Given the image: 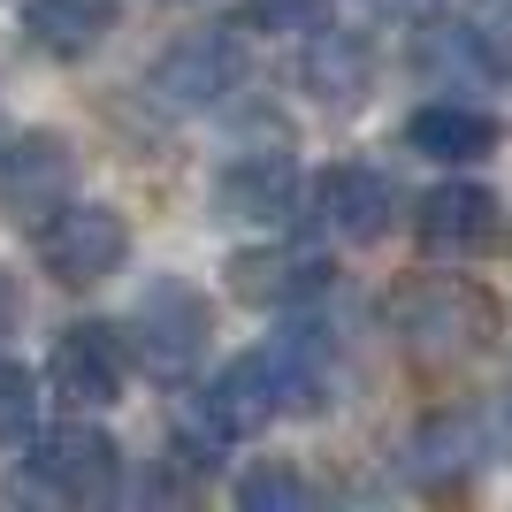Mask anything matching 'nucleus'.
Here are the masks:
<instances>
[{"instance_id":"nucleus-1","label":"nucleus","mask_w":512,"mask_h":512,"mask_svg":"<svg viewBox=\"0 0 512 512\" xmlns=\"http://www.w3.org/2000/svg\"><path fill=\"white\" fill-rule=\"evenodd\" d=\"M383 321H390V337L406 344L413 360H474V352H490L497 337V299L482 291V283L467 276H413L398 283L383 299Z\"/></svg>"},{"instance_id":"nucleus-2","label":"nucleus","mask_w":512,"mask_h":512,"mask_svg":"<svg viewBox=\"0 0 512 512\" xmlns=\"http://www.w3.org/2000/svg\"><path fill=\"white\" fill-rule=\"evenodd\" d=\"M130 260V222L100 199H77V207H54L39 222V268L69 291H85V283H107L115 268Z\"/></svg>"},{"instance_id":"nucleus-3","label":"nucleus","mask_w":512,"mask_h":512,"mask_svg":"<svg viewBox=\"0 0 512 512\" xmlns=\"http://www.w3.org/2000/svg\"><path fill=\"white\" fill-rule=\"evenodd\" d=\"M283 413V383H276V360H268V344L230 360L214 383H199L184 398V428H192L199 444H237V436H253Z\"/></svg>"},{"instance_id":"nucleus-4","label":"nucleus","mask_w":512,"mask_h":512,"mask_svg":"<svg viewBox=\"0 0 512 512\" xmlns=\"http://www.w3.org/2000/svg\"><path fill=\"white\" fill-rule=\"evenodd\" d=\"M214 337V314L207 299H199L184 276H153L146 299H138V314H130V352L146 360V375H192L199 352H207Z\"/></svg>"},{"instance_id":"nucleus-5","label":"nucleus","mask_w":512,"mask_h":512,"mask_svg":"<svg viewBox=\"0 0 512 512\" xmlns=\"http://www.w3.org/2000/svg\"><path fill=\"white\" fill-rule=\"evenodd\" d=\"M245 69H253L245 31H237V23H207V31H184V39L153 62V92L169 107H214V100H230V92L245 85Z\"/></svg>"},{"instance_id":"nucleus-6","label":"nucleus","mask_w":512,"mask_h":512,"mask_svg":"<svg viewBox=\"0 0 512 512\" xmlns=\"http://www.w3.org/2000/svg\"><path fill=\"white\" fill-rule=\"evenodd\" d=\"M69 138L62 130H16L0 138V214L8 222H46L69 199Z\"/></svg>"},{"instance_id":"nucleus-7","label":"nucleus","mask_w":512,"mask_h":512,"mask_svg":"<svg viewBox=\"0 0 512 512\" xmlns=\"http://www.w3.org/2000/svg\"><path fill=\"white\" fill-rule=\"evenodd\" d=\"M314 222L344 245H367L398 222V176L375 169V161H337V169L314 176Z\"/></svg>"},{"instance_id":"nucleus-8","label":"nucleus","mask_w":512,"mask_h":512,"mask_svg":"<svg viewBox=\"0 0 512 512\" xmlns=\"http://www.w3.org/2000/svg\"><path fill=\"white\" fill-rule=\"evenodd\" d=\"M31 474H39L46 490L62 497H115V474H123V451H115V436L107 428H92L85 413L62 428H46V436H31Z\"/></svg>"},{"instance_id":"nucleus-9","label":"nucleus","mask_w":512,"mask_h":512,"mask_svg":"<svg viewBox=\"0 0 512 512\" xmlns=\"http://www.w3.org/2000/svg\"><path fill=\"white\" fill-rule=\"evenodd\" d=\"M497 230H505V207H497L490 184H436V192L413 207V237H421V253H436V260L490 253Z\"/></svg>"},{"instance_id":"nucleus-10","label":"nucleus","mask_w":512,"mask_h":512,"mask_svg":"<svg viewBox=\"0 0 512 512\" xmlns=\"http://www.w3.org/2000/svg\"><path fill=\"white\" fill-rule=\"evenodd\" d=\"M46 383H54V398L77 406V413L115 406V398H123V344H115V329H100V321L62 329L54 352H46Z\"/></svg>"},{"instance_id":"nucleus-11","label":"nucleus","mask_w":512,"mask_h":512,"mask_svg":"<svg viewBox=\"0 0 512 512\" xmlns=\"http://www.w3.org/2000/svg\"><path fill=\"white\" fill-rule=\"evenodd\" d=\"M230 291L245 306H268V314H299V306H321L337 291V268L314 253H237Z\"/></svg>"},{"instance_id":"nucleus-12","label":"nucleus","mask_w":512,"mask_h":512,"mask_svg":"<svg viewBox=\"0 0 512 512\" xmlns=\"http://www.w3.org/2000/svg\"><path fill=\"white\" fill-rule=\"evenodd\" d=\"M299 199V169L291 153H237L214 176V214L222 222H283Z\"/></svg>"},{"instance_id":"nucleus-13","label":"nucleus","mask_w":512,"mask_h":512,"mask_svg":"<svg viewBox=\"0 0 512 512\" xmlns=\"http://www.w3.org/2000/svg\"><path fill=\"white\" fill-rule=\"evenodd\" d=\"M482 459H490V421L482 413H436L406 436V474H421V482H459Z\"/></svg>"},{"instance_id":"nucleus-14","label":"nucleus","mask_w":512,"mask_h":512,"mask_svg":"<svg viewBox=\"0 0 512 512\" xmlns=\"http://www.w3.org/2000/svg\"><path fill=\"white\" fill-rule=\"evenodd\" d=\"M16 23H23V39L39 46V54L77 62V54H92V46L115 31V0H23Z\"/></svg>"},{"instance_id":"nucleus-15","label":"nucleus","mask_w":512,"mask_h":512,"mask_svg":"<svg viewBox=\"0 0 512 512\" xmlns=\"http://www.w3.org/2000/svg\"><path fill=\"white\" fill-rule=\"evenodd\" d=\"M406 146L428 153V161H482V153H497V123L467 100H428V107H413Z\"/></svg>"},{"instance_id":"nucleus-16","label":"nucleus","mask_w":512,"mask_h":512,"mask_svg":"<svg viewBox=\"0 0 512 512\" xmlns=\"http://www.w3.org/2000/svg\"><path fill=\"white\" fill-rule=\"evenodd\" d=\"M299 85L314 92L321 107H352L367 92V46L352 39V31H321V39L306 46V62H299Z\"/></svg>"},{"instance_id":"nucleus-17","label":"nucleus","mask_w":512,"mask_h":512,"mask_svg":"<svg viewBox=\"0 0 512 512\" xmlns=\"http://www.w3.org/2000/svg\"><path fill=\"white\" fill-rule=\"evenodd\" d=\"M237 505L245 512H291V505H314V482L291 459H253L245 482H237Z\"/></svg>"},{"instance_id":"nucleus-18","label":"nucleus","mask_w":512,"mask_h":512,"mask_svg":"<svg viewBox=\"0 0 512 512\" xmlns=\"http://www.w3.org/2000/svg\"><path fill=\"white\" fill-rule=\"evenodd\" d=\"M39 436V375L0 360V444H31Z\"/></svg>"},{"instance_id":"nucleus-19","label":"nucleus","mask_w":512,"mask_h":512,"mask_svg":"<svg viewBox=\"0 0 512 512\" xmlns=\"http://www.w3.org/2000/svg\"><path fill=\"white\" fill-rule=\"evenodd\" d=\"M337 0H245V23L260 31H321Z\"/></svg>"},{"instance_id":"nucleus-20","label":"nucleus","mask_w":512,"mask_h":512,"mask_svg":"<svg viewBox=\"0 0 512 512\" xmlns=\"http://www.w3.org/2000/svg\"><path fill=\"white\" fill-rule=\"evenodd\" d=\"M8 321H16V276L0 268V337H8Z\"/></svg>"},{"instance_id":"nucleus-21","label":"nucleus","mask_w":512,"mask_h":512,"mask_svg":"<svg viewBox=\"0 0 512 512\" xmlns=\"http://www.w3.org/2000/svg\"><path fill=\"white\" fill-rule=\"evenodd\" d=\"M383 8H390V16H406V8H421V0H383Z\"/></svg>"},{"instance_id":"nucleus-22","label":"nucleus","mask_w":512,"mask_h":512,"mask_svg":"<svg viewBox=\"0 0 512 512\" xmlns=\"http://www.w3.org/2000/svg\"><path fill=\"white\" fill-rule=\"evenodd\" d=\"M505 436H512V390H505Z\"/></svg>"}]
</instances>
